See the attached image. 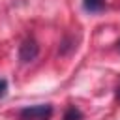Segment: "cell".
<instances>
[{
    "label": "cell",
    "instance_id": "6da1fadb",
    "mask_svg": "<svg viewBox=\"0 0 120 120\" xmlns=\"http://www.w3.org/2000/svg\"><path fill=\"white\" fill-rule=\"evenodd\" d=\"M21 120H49L52 116V107L49 103H41V105H32V107H24L19 112Z\"/></svg>",
    "mask_w": 120,
    "mask_h": 120
},
{
    "label": "cell",
    "instance_id": "7a4b0ae2",
    "mask_svg": "<svg viewBox=\"0 0 120 120\" xmlns=\"http://www.w3.org/2000/svg\"><path fill=\"white\" fill-rule=\"evenodd\" d=\"M38 52H39V47H38L36 39H32V38H26V39L21 43V47H19V58H21V62H24V64L36 60Z\"/></svg>",
    "mask_w": 120,
    "mask_h": 120
},
{
    "label": "cell",
    "instance_id": "3957f363",
    "mask_svg": "<svg viewBox=\"0 0 120 120\" xmlns=\"http://www.w3.org/2000/svg\"><path fill=\"white\" fill-rule=\"evenodd\" d=\"M82 6L90 13H98L105 8V0H82Z\"/></svg>",
    "mask_w": 120,
    "mask_h": 120
},
{
    "label": "cell",
    "instance_id": "277c9868",
    "mask_svg": "<svg viewBox=\"0 0 120 120\" xmlns=\"http://www.w3.org/2000/svg\"><path fill=\"white\" fill-rule=\"evenodd\" d=\"M62 120H82V112L77 107H68V111L64 112Z\"/></svg>",
    "mask_w": 120,
    "mask_h": 120
},
{
    "label": "cell",
    "instance_id": "5b68a950",
    "mask_svg": "<svg viewBox=\"0 0 120 120\" xmlns=\"http://www.w3.org/2000/svg\"><path fill=\"white\" fill-rule=\"evenodd\" d=\"M6 92H8V81L0 77V98H4V96H6Z\"/></svg>",
    "mask_w": 120,
    "mask_h": 120
},
{
    "label": "cell",
    "instance_id": "8992f818",
    "mask_svg": "<svg viewBox=\"0 0 120 120\" xmlns=\"http://www.w3.org/2000/svg\"><path fill=\"white\" fill-rule=\"evenodd\" d=\"M116 99L120 101V84H118V90H116Z\"/></svg>",
    "mask_w": 120,
    "mask_h": 120
},
{
    "label": "cell",
    "instance_id": "52a82bcc",
    "mask_svg": "<svg viewBox=\"0 0 120 120\" xmlns=\"http://www.w3.org/2000/svg\"><path fill=\"white\" fill-rule=\"evenodd\" d=\"M118 45H120V43H118Z\"/></svg>",
    "mask_w": 120,
    "mask_h": 120
}]
</instances>
